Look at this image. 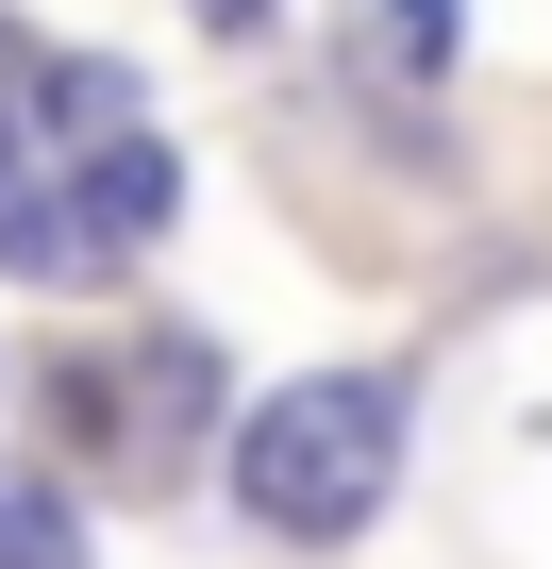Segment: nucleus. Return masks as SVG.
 Masks as SVG:
<instances>
[{
    "instance_id": "obj_1",
    "label": "nucleus",
    "mask_w": 552,
    "mask_h": 569,
    "mask_svg": "<svg viewBox=\"0 0 552 569\" xmlns=\"http://www.w3.org/2000/svg\"><path fill=\"white\" fill-rule=\"evenodd\" d=\"M402 486V369H319V386H268L251 436H234V519L285 536V552H335L369 536Z\"/></svg>"
},
{
    "instance_id": "obj_2",
    "label": "nucleus",
    "mask_w": 552,
    "mask_h": 569,
    "mask_svg": "<svg viewBox=\"0 0 552 569\" xmlns=\"http://www.w3.org/2000/svg\"><path fill=\"white\" fill-rule=\"evenodd\" d=\"M0 569H84V519L51 486H0Z\"/></svg>"
},
{
    "instance_id": "obj_3",
    "label": "nucleus",
    "mask_w": 552,
    "mask_h": 569,
    "mask_svg": "<svg viewBox=\"0 0 552 569\" xmlns=\"http://www.w3.org/2000/svg\"><path fill=\"white\" fill-rule=\"evenodd\" d=\"M385 51H402V68H435V51H452V0H385Z\"/></svg>"
},
{
    "instance_id": "obj_4",
    "label": "nucleus",
    "mask_w": 552,
    "mask_h": 569,
    "mask_svg": "<svg viewBox=\"0 0 552 569\" xmlns=\"http://www.w3.org/2000/svg\"><path fill=\"white\" fill-rule=\"evenodd\" d=\"M201 34H268V0H201Z\"/></svg>"
}]
</instances>
